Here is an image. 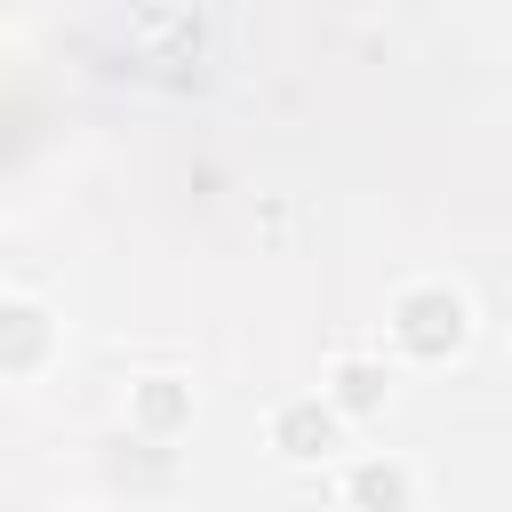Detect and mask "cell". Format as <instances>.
Wrapping results in <instances>:
<instances>
[{
  "mask_svg": "<svg viewBox=\"0 0 512 512\" xmlns=\"http://www.w3.org/2000/svg\"><path fill=\"white\" fill-rule=\"evenodd\" d=\"M384 392H392V368H384V360H352V352H344V360L328 368V400H336L344 416L384 408Z\"/></svg>",
  "mask_w": 512,
  "mask_h": 512,
  "instance_id": "3957f363",
  "label": "cell"
},
{
  "mask_svg": "<svg viewBox=\"0 0 512 512\" xmlns=\"http://www.w3.org/2000/svg\"><path fill=\"white\" fill-rule=\"evenodd\" d=\"M40 320H48V312H40V304L16 288V296H8V336H16V344H8V360H0L8 376H32V360H40V336H48Z\"/></svg>",
  "mask_w": 512,
  "mask_h": 512,
  "instance_id": "277c9868",
  "label": "cell"
},
{
  "mask_svg": "<svg viewBox=\"0 0 512 512\" xmlns=\"http://www.w3.org/2000/svg\"><path fill=\"white\" fill-rule=\"evenodd\" d=\"M336 424H344V408H336L328 392H312V400H288V408L272 416V448H280V456H328Z\"/></svg>",
  "mask_w": 512,
  "mask_h": 512,
  "instance_id": "7a4b0ae2",
  "label": "cell"
},
{
  "mask_svg": "<svg viewBox=\"0 0 512 512\" xmlns=\"http://www.w3.org/2000/svg\"><path fill=\"white\" fill-rule=\"evenodd\" d=\"M384 336H392L408 360H448V352L472 344V304H464V288H448V280H408V288L392 296V312H384Z\"/></svg>",
  "mask_w": 512,
  "mask_h": 512,
  "instance_id": "6da1fadb",
  "label": "cell"
},
{
  "mask_svg": "<svg viewBox=\"0 0 512 512\" xmlns=\"http://www.w3.org/2000/svg\"><path fill=\"white\" fill-rule=\"evenodd\" d=\"M136 400H144V432H168V424L184 416V392H176V376H144V384H136Z\"/></svg>",
  "mask_w": 512,
  "mask_h": 512,
  "instance_id": "5b68a950",
  "label": "cell"
},
{
  "mask_svg": "<svg viewBox=\"0 0 512 512\" xmlns=\"http://www.w3.org/2000/svg\"><path fill=\"white\" fill-rule=\"evenodd\" d=\"M352 496H416V488H408L400 472H360V480H352Z\"/></svg>",
  "mask_w": 512,
  "mask_h": 512,
  "instance_id": "8992f818",
  "label": "cell"
}]
</instances>
